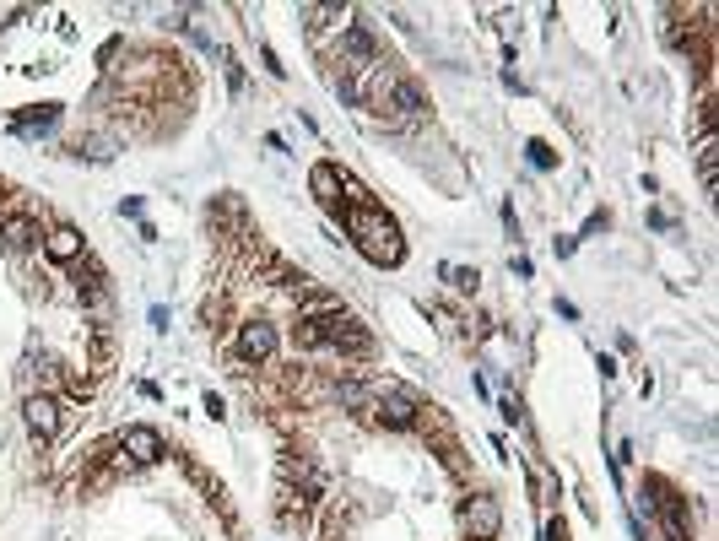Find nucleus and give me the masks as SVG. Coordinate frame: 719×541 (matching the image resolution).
Here are the masks:
<instances>
[{"instance_id": "obj_11", "label": "nucleus", "mask_w": 719, "mask_h": 541, "mask_svg": "<svg viewBox=\"0 0 719 541\" xmlns=\"http://www.w3.org/2000/svg\"><path fill=\"white\" fill-rule=\"evenodd\" d=\"M449 282H455L460 293H471V287H476L482 276H476V271H466V266H449Z\"/></svg>"}, {"instance_id": "obj_3", "label": "nucleus", "mask_w": 719, "mask_h": 541, "mask_svg": "<svg viewBox=\"0 0 719 541\" xmlns=\"http://www.w3.org/2000/svg\"><path fill=\"white\" fill-rule=\"evenodd\" d=\"M119 450H124V461H130V466H157V461H162V434L135 423V428H124Z\"/></svg>"}, {"instance_id": "obj_4", "label": "nucleus", "mask_w": 719, "mask_h": 541, "mask_svg": "<svg viewBox=\"0 0 719 541\" xmlns=\"http://www.w3.org/2000/svg\"><path fill=\"white\" fill-rule=\"evenodd\" d=\"M466 531H471L476 541H493L498 531H503V509H498L487 493H476V499L466 504Z\"/></svg>"}, {"instance_id": "obj_1", "label": "nucleus", "mask_w": 719, "mask_h": 541, "mask_svg": "<svg viewBox=\"0 0 719 541\" xmlns=\"http://www.w3.org/2000/svg\"><path fill=\"white\" fill-rule=\"evenodd\" d=\"M352 238H357V249H363L373 266H401V255H406L401 228H395L379 206H357V211H352Z\"/></svg>"}, {"instance_id": "obj_6", "label": "nucleus", "mask_w": 719, "mask_h": 541, "mask_svg": "<svg viewBox=\"0 0 719 541\" xmlns=\"http://www.w3.org/2000/svg\"><path fill=\"white\" fill-rule=\"evenodd\" d=\"M43 255H49V260H60V266H70V260H81V233H76L70 222H60V228H49V238H43Z\"/></svg>"}, {"instance_id": "obj_5", "label": "nucleus", "mask_w": 719, "mask_h": 541, "mask_svg": "<svg viewBox=\"0 0 719 541\" xmlns=\"http://www.w3.org/2000/svg\"><path fill=\"white\" fill-rule=\"evenodd\" d=\"M238 352H244L249 363H265V358L276 352V331H271L265 320H254V325H244V331H238Z\"/></svg>"}, {"instance_id": "obj_9", "label": "nucleus", "mask_w": 719, "mask_h": 541, "mask_svg": "<svg viewBox=\"0 0 719 541\" xmlns=\"http://www.w3.org/2000/svg\"><path fill=\"white\" fill-rule=\"evenodd\" d=\"M0 244H5L11 255H22V249H32V244H38V228H32L27 217H11V222L0 228Z\"/></svg>"}, {"instance_id": "obj_8", "label": "nucleus", "mask_w": 719, "mask_h": 541, "mask_svg": "<svg viewBox=\"0 0 719 541\" xmlns=\"http://www.w3.org/2000/svg\"><path fill=\"white\" fill-rule=\"evenodd\" d=\"M309 184H314V201H319V206H336V201H341V173H336L330 163H319V168L309 173Z\"/></svg>"}, {"instance_id": "obj_2", "label": "nucleus", "mask_w": 719, "mask_h": 541, "mask_svg": "<svg viewBox=\"0 0 719 541\" xmlns=\"http://www.w3.org/2000/svg\"><path fill=\"white\" fill-rule=\"evenodd\" d=\"M22 423H27V434H32L38 444H54L65 417H60V401H54V396H27V401H22Z\"/></svg>"}, {"instance_id": "obj_10", "label": "nucleus", "mask_w": 719, "mask_h": 541, "mask_svg": "<svg viewBox=\"0 0 719 541\" xmlns=\"http://www.w3.org/2000/svg\"><path fill=\"white\" fill-rule=\"evenodd\" d=\"M714 152H719V135H714V130H704V141H698V168H704V190H714Z\"/></svg>"}, {"instance_id": "obj_7", "label": "nucleus", "mask_w": 719, "mask_h": 541, "mask_svg": "<svg viewBox=\"0 0 719 541\" xmlns=\"http://www.w3.org/2000/svg\"><path fill=\"white\" fill-rule=\"evenodd\" d=\"M379 417H384V423H395V428H411V423H417V401H411L406 390L384 385V396H379Z\"/></svg>"}]
</instances>
